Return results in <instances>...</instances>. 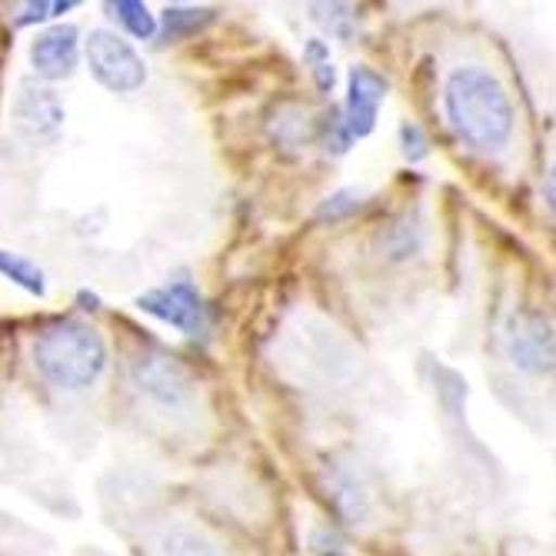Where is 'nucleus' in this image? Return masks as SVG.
Masks as SVG:
<instances>
[{
    "instance_id": "obj_7",
    "label": "nucleus",
    "mask_w": 556,
    "mask_h": 556,
    "mask_svg": "<svg viewBox=\"0 0 556 556\" xmlns=\"http://www.w3.org/2000/svg\"><path fill=\"white\" fill-rule=\"evenodd\" d=\"M14 127L21 137L27 140H54L64 130L67 111L61 104V97L50 87H37V84H21L14 108H11Z\"/></svg>"
},
{
    "instance_id": "obj_2",
    "label": "nucleus",
    "mask_w": 556,
    "mask_h": 556,
    "mask_svg": "<svg viewBox=\"0 0 556 556\" xmlns=\"http://www.w3.org/2000/svg\"><path fill=\"white\" fill-rule=\"evenodd\" d=\"M37 374L58 390H90L108 367V343L90 324L64 320L47 327L34 343Z\"/></svg>"
},
{
    "instance_id": "obj_4",
    "label": "nucleus",
    "mask_w": 556,
    "mask_h": 556,
    "mask_svg": "<svg viewBox=\"0 0 556 556\" xmlns=\"http://www.w3.org/2000/svg\"><path fill=\"white\" fill-rule=\"evenodd\" d=\"M90 74L114 93H134L147 84V67L137 50L114 30H90L87 37Z\"/></svg>"
},
{
    "instance_id": "obj_3",
    "label": "nucleus",
    "mask_w": 556,
    "mask_h": 556,
    "mask_svg": "<svg viewBox=\"0 0 556 556\" xmlns=\"http://www.w3.org/2000/svg\"><path fill=\"white\" fill-rule=\"evenodd\" d=\"M130 380L150 403L164 410H187L197 400L193 374L167 353H140L130 364Z\"/></svg>"
},
{
    "instance_id": "obj_11",
    "label": "nucleus",
    "mask_w": 556,
    "mask_h": 556,
    "mask_svg": "<svg viewBox=\"0 0 556 556\" xmlns=\"http://www.w3.org/2000/svg\"><path fill=\"white\" fill-rule=\"evenodd\" d=\"M0 274H4L8 280H14L17 287H24L27 293L34 296H43L47 293V280H43V270L21 257V254H11V250H0Z\"/></svg>"
},
{
    "instance_id": "obj_15",
    "label": "nucleus",
    "mask_w": 556,
    "mask_h": 556,
    "mask_svg": "<svg viewBox=\"0 0 556 556\" xmlns=\"http://www.w3.org/2000/svg\"><path fill=\"white\" fill-rule=\"evenodd\" d=\"M364 204V193H357V190H340V193H333V197H327L324 204H320V217H343V214H350V211H357Z\"/></svg>"
},
{
    "instance_id": "obj_5",
    "label": "nucleus",
    "mask_w": 556,
    "mask_h": 556,
    "mask_svg": "<svg viewBox=\"0 0 556 556\" xmlns=\"http://www.w3.org/2000/svg\"><path fill=\"white\" fill-rule=\"evenodd\" d=\"M137 307L143 314H150V317L170 324L174 330H180L187 337H200V333H207V327H211V314H207L204 296H200L197 287L187 283V280H177V283L140 293Z\"/></svg>"
},
{
    "instance_id": "obj_12",
    "label": "nucleus",
    "mask_w": 556,
    "mask_h": 556,
    "mask_svg": "<svg viewBox=\"0 0 556 556\" xmlns=\"http://www.w3.org/2000/svg\"><path fill=\"white\" fill-rule=\"evenodd\" d=\"M211 21H214V11H207V8H167L164 11V34H167V40L190 37L197 30H204Z\"/></svg>"
},
{
    "instance_id": "obj_13",
    "label": "nucleus",
    "mask_w": 556,
    "mask_h": 556,
    "mask_svg": "<svg viewBox=\"0 0 556 556\" xmlns=\"http://www.w3.org/2000/svg\"><path fill=\"white\" fill-rule=\"evenodd\" d=\"M108 11L140 40H150L157 34V24L150 17V11L140 4V0H117V4H108Z\"/></svg>"
},
{
    "instance_id": "obj_1",
    "label": "nucleus",
    "mask_w": 556,
    "mask_h": 556,
    "mask_svg": "<svg viewBox=\"0 0 556 556\" xmlns=\"http://www.w3.org/2000/svg\"><path fill=\"white\" fill-rule=\"evenodd\" d=\"M446 121L467 147L480 154L507 147L514 134V108L507 90L483 67H457L443 87Z\"/></svg>"
},
{
    "instance_id": "obj_8",
    "label": "nucleus",
    "mask_w": 556,
    "mask_h": 556,
    "mask_svg": "<svg viewBox=\"0 0 556 556\" xmlns=\"http://www.w3.org/2000/svg\"><path fill=\"white\" fill-rule=\"evenodd\" d=\"M387 97V80L370 67H353L346 77V114L343 127L353 137H367L377 127V114Z\"/></svg>"
},
{
    "instance_id": "obj_18",
    "label": "nucleus",
    "mask_w": 556,
    "mask_h": 556,
    "mask_svg": "<svg viewBox=\"0 0 556 556\" xmlns=\"http://www.w3.org/2000/svg\"><path fill=\"white\" fill-rule=\"evenodd\" d=\"M327 150H333V154H346V147H350V134H346V127H343V121L340 117H330V124H327Z\"/></svg>"
},
{
    "instance_id": "obj_10",
    "label": "nucleus",
    "mask_w": 556,
    "mask_h": 556,
    "mask_svg": "<svg viewBox=\"0 0 556 556\" xmlns=\"http://www.w3.org/2000/svg\"><path fill=\"white\" fill-rule=\"evenodd\" d=\"M157 553H161V556H224L220 543H217L207 530L190 527V523L167 527V530L161 533Z\"/></svg>"
},
{
    "instance_id": "obj_9",
    "label": "nucleus",
    "mask_w": 556,
    "mask_h": 556,
    "mask_svg": "<svg viewBox=\"0 0 556 556\" xmlns=\"http://www.w3.org/2000/svg\"><path fill=\"white\" fill-rule=\"evenodd\" d=\"M77 54H80V30L74 24L50 27V30L37 34L30 43V64L47 80L67 77L77 67Z\"/></svg>"
},
{
    "instance_id": "obj_6",
    "label": "nucleus",
    "mask_w": 556,
    "mask_h": 556,
    "mask_svg": "<svg viewBox=\"0 0 556 556\" xmlns=\"http://www.w3.org/2000/svg\"><path fill=\"white\" fill-rule=\"evenodd\" d=\"M503 340H507V357L514 361V367L536 374V377L553 370L556 343H553V327L543 314H533V311L514 314Z\"/></svg>"
},
{
    "instance_id": "obj_17",
    "label": "nucleus",
    "mask_w": 556,
    "mask_h": 556,
    "mask_svg": "<svg viewBox=\"0 0 556 556\" xmlns=\"http://www.w3.org/2000/svg\"><path fill=\"white\" fill-rule=\"evenodd\" d=\"M71 8H74L71 0H64V4H27L24 14L17 17V24L27 27V24H34V21H47V17H54V14H61V11H71Z\"/></svg>"
},
{
    "instance_id": "obj_14",
    "label": "nucleus",
    "mask_w": 556,
    "mask_h": 556,
    "mask_svg": "<svg viewBox=\"0 0 556 556\" xmlns=\"http://www.w3.org/2000/svg\"><path fill=\"white\" fill-rule=\"evenodd\" d=\"M311 11H314V21H320L330 34H337L343 40L350 37L353 24H350V14H346L343 4H314Z\"/></svg>"
},
{
    "instance_id": "obj_16",
    "label": "nucleus",
    "mask_w": 556,
    "mask_h": 556,
    "mask_svg": "<svg viewBox=\"0 0 556 556\" xmlns=\"http://www.w3.org/2000/svg\"><path fill=\"white\" fill-rule=\"evenodd\" d=\"M400 140H403V154L410 161H424L427 157V137L417 124H403L400 127Z\"/></svg>"
}]
</instances>
